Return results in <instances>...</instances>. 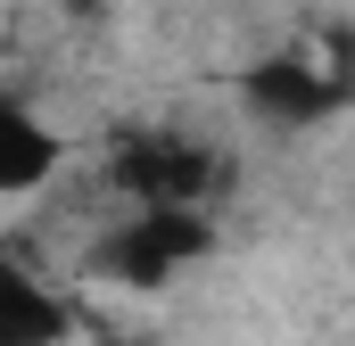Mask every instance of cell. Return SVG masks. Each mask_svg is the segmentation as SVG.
Instances as JSON below:
<instances>
[{
  "mask_svg": "<svg viewBox=\"0 0 355 346\" xmlns=\"http://www.w3.org/2000/svg\"><path fill=\"white\" fill-rule=\"evenodd\" d=\"M215 248V223H207V206H124V223H107L99 231V248H91V272L99 280H116V289H141V297H157V289H174L190 264H207Z\"/></svg>",
  "mask_w": 355,
  "mask_h": 346,
  "instance_id": "obj_1",
  "label": "cell"
},
{
  "mask_svg": "<svg viewBox=\"0 0 355 346\" xmlns=\"http://www.w3.org/2000/svg\"><path fill=\"white\" fill-rule=\"evenodd\" d=\"M67 338H75V305L25 256L0 248V346H67Z\"/></svg>",
  "mask_w": 355,
  "mask_h": 346,
  "instance_id": "obj_2",
  "label": "cell"
},
{
  "mask_svg": "<svg viewBox=\"0 0 355 346\" xmlns=\"http://www.w3.org/2000/svg\"><path fill=\"white\" fill-rule=\"evenodd\" d=\"M240 91H248L257 116H281V124H314V116L339 107V75H322L306 50H272V58H257Z\"/></svg>",
  "mask_w": 355,
  "mask_h": 346,
  "instance_id": "obj_3",
  "label": "cell"
},
{
  "mask_svg": "<svg viewBox=\"0 0 355 346\" xmlns=\"http://www.w3.org/2000/svg\"><path fill=\"white\" fill-rule=\"evenodd\" d=\"M58 165H67V140L50 132V116L0 91V206H8V198L50 190V181H58Z\"/></svg>",
  "mask_w": 355,
  "mask_h": 346,
  "instance_id": "obj_4",
  "label": "cell"
},
{
  "mask_svg": "<svg viewBox=\"0 0 355 346\" xmlns=\"http://www.w3.org/2000/svg\"><path fill=\"white\" fill-rule=\"evenodd\" d=\"M58 8H67V17H99L107 0H58Z\"/></svg>",
  "mask_w": 355,
  "mask_h": 346,
  "instance_id": "obj_5",
  "label": "cell"
},
{
  "mask_svg": "<svg viewBox=\"0 0 355 346\" xmlns=\"http://www.w3.org/2000/svg\"><path fill=\"white\" fill-rule=\"evenodd\" d=\"M107 346H157V338H107Z\"/></svg>",
  "mask_w": 355,
  "mask_h": 346,
  "instance_id": "obj_6",
  "label": "cell"
}]
</instances>
